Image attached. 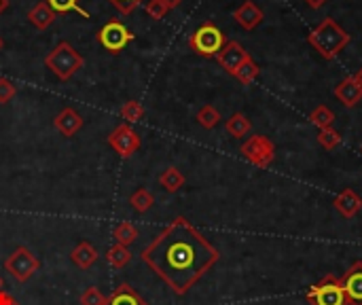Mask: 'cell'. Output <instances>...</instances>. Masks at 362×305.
Here are the masks:
<instances>
[{
	"label": "cell",
	"mask_w": 362,
	"mask_h": 305,
	"mask_svg": "<svg viewBox=\"0 0 362 305\" xmlns=\"http://www.w3.org/2000/svg\"><path fill=\"white\" fill-rule=\"evenodd\" d=\"M142 261L178 297L187 295L218 263L220 253L184 216L174 218L147 248Z\"/></svg>",
	"instance_id": "1"
},
{
	"label": "cell",
	"mask_w": 362,
	"mask_h": 305,
	"mask_svg": "<svg viewBox=\"0 0 362 305\" xmlns=\"http://www.w3.org/2000/svg\"><path fill=\"white\" fill-rule=\"evenodd\" d=\"M350 41H352V36L332 17H324L308 34V43L322 55L324 60L337 58V55L350 45Z\"/></svg>",
	"instance_id": "2"
},
{
	"label": "cell",
	"mask_w": 362,
	"mask_h": 305,
	"mask_svg": "<svg viewBox=\"0 0 362 305\" xmlns=\"http://www.w3.org/2000/svg\"><path fill=\"white\" fill-rule=\"evenodd\" d=\"M45 66L60 81H70L83 66H85V60H83V55L70 43L62 41L47 53Z\"/></svg>",
	"instance_id": "3"
},
{
	"label": "cell",
	"mask_w": 362,
	"mask_h": 305,
	"mask_svg": "<svg viewBox=\"0 0 362 305\" xmlns=\"http://www.w3.org/2000/svg\"><path fill=\"white\" fill-rule=\"evenodd\" d=\"M225 45H227V36L222 34L220 28L212 21H204L189 39V47L198 55H202V58H216Z\"/></svg>",
	"instance_id": "4"
},
{
	"label": "cell",
	"mask_w": 362,
	"mask_h": 305,
	"mask_svg": "<svg viewBox=\"0 0 362 305\" xmlns=\"http://www.w3.org/2000/svg\"><path fill=\"white\" fill-rule=\"evenodd\" d=\"M310 305H348L345 293H343V282L337 275H324V278L314 284L308 295H305Z\"/></svg>",
	"instance_id": "5"
},
{
	"label": "cell",
	"mask_w": 362,
	"mask_h": 305,
	"mask_svg": "<svg viewBox=\"0 0 362 305\" xmlns=\"http://www.w3.org/2000/svg\"><path fill=\"white\" fill-rule=\"evenodd\" d=\"M5 269L13 275L17 282H28L41 269V261L36 259V255L30 251V248L19 246L17 251H13L7 257Z\"/></svg>",
	"instance_id": "6"
},
{
	"label": "cell",
	"mask_w": 362,
	"mask_h": 305,
	"mask_svg": "<svg viewBox=\"0 0 362 305\" xmlns=\"http://www.w3.org/2000/svg\"><path fill=\"white\" fill-rule=\"evenodd\" d=\"M239 153L246 161H250L257 168H269L275 159V147L267 136H250L248 140L239 147Z\"/></svg>",
	"instance_id": "7"
},
{
	"label": "cell",
	"mask_w": 362,
	"mask_h": 305,
	"mask_svg": "<svg viewBox=\"0 0 362 305\" xmlns=\"http://www.w3.org/2000/svg\"><path fill=\"white\" fill-rule=\"evenodd\" d=\"M96 39L108 53L117 55L136 39V34H131V30H127L119 19H110L100 28V32H98Z\"/></svg>",
	"instance_id": "8"
},
{
	"label": "cell",
	"mask_w": 362,
	"mask_h": 305,
	"mask_svg": "<svg viewBox=\"0 0 362 305\" xmlns=\"http://www.w3.org/2000/svg\"><path fill=\"white\" fill-rule=\"evenodd\" d=\"M108 145L119 157L127 159L138 149H140V136H138V132L129 123H125V125H119V127H115L113 132H110Z\"/></svg>",
	"instance_id": "9"
},
{
	"label": "cell",
	"mask_w": 362,
	"mask_h": 305,
	"mask_svg": "<svg viewBox=\"0 0 362 305\" xmlns=\"http://www.w3.org/2000/svg\"><path fill=\"white\" fill-rule=\"evenodd\" d=\"M250 60V53L237 43V41H227V45L220 49V53L216 55V62L220 64V68L229 72V74H235L237 68Z\"/></svg>",
	"instance_id": "10"
},
{
	"label": "cell",
	"mask_w": 362,
	"mask_h": 305,
	"mask_svg": "<svg viewBox=\"0 0 362 305\" xmlns=\"http://www.w3.org/2000/svg\"><path fill=\"white\" fill-rule=\"evenodd\" d=\"M348 305H362V261H354L341 278Z\"/></svg>",
	"instance_id": "11"
},
{
	"label": "cell",
	"mask_w": 362,
	"mask_h": 305,
	"mask_svg": "<svg viewBox=\"0 0 362 305\" xmlns=\"http://www.w3.org/2000/svg\"><path fill=\"white\" fill-rule=\"evenodd\" d=\"M53 125L58 127V132L62 134V136H66V138H72L81 127H83V117L76 113L74 108H70V106H66V108H62L58 115H55V119H53Z\"/></svg>",
	"instance_id": "12"
},
{
	"label": "cell",
	"mask_w": 362,
	"mask_h": 305,
	"mask_svg": "<svg viewBox=\"0 0 362 305\" xmlns=\"http://www.w3.org/2000/svg\"><path fill=\"white\" fill-rule=\"evenodd\" d=\"M233 19L244 28V30H255V28L265 19L263 11L253 3V0H246L244 5H239L233 11Z\"/></svg>",
	"instance_id": "13"
},
{
	"label": "cell",
	"mask_w": 362,
	"mask_h": 305,
	"mask_svg": "<svg viewBox=\"0 0 362 305\" xmlns=\"http://www.w3.org/2000/svg\"><path fill=\"white\" fill-rule=\"evenodd\" d=\"M332 206L335 210L343 216V218H354L360 210H362V200L358 198V193L352 189H343L339 191V196L332 200Z\"/></svg>",
	"instance_id": "14"
},
{
	"label": "cell",
	"mask_w": 362,
	"mask_h": 305,
	"mask_svg": "<svg viewBox=\"0 0 362 305\" xmlns=\"http://www.w3.org/2000/svg\"><path fill=\"white\" fill-rule=\"evenodd\" d=\"M335 96L345 108H354L362 100V90L358 87V83L354 81V76H348L335 87Z\"/></svg>",
	"instance_id": "15"
},
{
	"label": "cell",
	"mask_w": 362,
	"mask_h": 305,
	"mask_svg": "<svg viewBox=\"0 0 362 305\" xmlns=\"http://www.w3.org/2000/svg\"><path fill=\"white\" fill-rule=\"evenodd\" d=\"M106 305H149L140 293H136L129 284H119L113 293H110V297H106Z\"/></svg>",
	"instance_id": "16"
},
{
	"label": "cell",
	"mask_w": 362,
	"mask_h": 305,
	"mask_svg": "<svg viewBox=\"0 0 362 305\" xmlns=\"http://www.w3.org/2000/svg\"><path fill=\"white\" fill-rule=\"evenodd\" d=\"M55 17H58V13L47 5V0H41V3L34 5L30 13H28V19H30V23L36 30H47V28L55 21Z\"/></svg>",
	"instance_id": "17"
},
{
	"label": "cell",
	"mask_w": 362,
	"mask_h": 305,
	"mask_svg": "<svg viewBox=\"0 0 362 305\" xmlns=\"http://www.w3.org/2000/svg\"><path fill=\"white\" fill-rule=\"evenodd\" d=\"M70 259L76 267L81 269H89L96 261H98V251L92 242H81L74 251L70 253Z\"/></svg>",
	"instance_id": "18"
},
{
	"label": "cell",
	"mask_w": 362,
	"mask_h": 305,
	"mask_svg": "<svg viewBox=\"0 0 362 305\" xmlns=\"http://www.w3.org/2000/svg\"><path fill=\"white\" fill-rule=\"evenodd\" d=\"M106 261H108V265L113 267V269H123V267L131 261V251H129L127 246L115 244V246H110V248H108Z\"/></svg>",
	"instance_id": "19"
},
{
	"label": "cell",
	"mask_w": 362,
	"mask_h": 305,
	"mask_svg": "<svg viewBox=\"0 0 362 305\" xmlns=\"http://www.w3.org/2000/svg\"><path fill=\"white\" fill-rule=\"evenodd\" d=\"M225 127H227L229 136H233V138H237V140H239V138H244L246 134H250V129H253V123H250V119L244 113H233L227 119Z\"/></svg>",
	"instance_id": "20"
},
{
	"label": "cell",
	"mask_w": 362,
	"mask_h": 305,
	"mask_svg": "<svg viewBox=\"0 0 362 305\" xmlns=\"http://www.w3.org/2000/svg\"><path fill=\"white\" fill-rule=\"evenodd\" d=\"M159 185L168 191V193H176L180 191V187L184 185V176L178 168H174V165H170L168 170H163L159 174Z\"/></svg>",
	"instance_id": "21"
},
{
	"label": "cell",
	"mask_w": 362,
	"mask_h": 305,
	"mask_svg": "<svg viewBox=\"0 0 362 305\" xmlns=\"http://www.w3.org/2000/svg\"><path fill=\"white\" fill-rule=\"evenodd\" d=\"M153 204H155V198H153V193L149 189H138L136 193H131V198H129V206L140 214L151 210Z\"/></svg>",
	"instance_id": "22"
},
{
	"label": "cell",
	"mask_w": 362,
	"mask_h": 305,
	"mask_svg": "<svg viewBox=\"0 0 362 305\" xmlns=\"http://www.w3.org/2000/svg\"><path fill=\"white\" fill-rule=\"evenodd\" d=\"M259 72H261V68H259V64L250 58V60H246L239 68H237V72L233 74L239 83H244V85H253V83L257 81V76H259Z\"/></svg>",
	"instance_id": "23"
},
{
	"label": "cell",
	"mask_w": 362,
	"mask_h": 305,
	"mask_svg": "<svg viewBox=\"0 0 362 305\" xmlns=\"http://www.w3.org/2000/svg\"><path fill=\"white\" fill-rule=\"evenodd\" d=\"M310 121H312L318 129H326V127H332V121H335V113H332V110H330L328 106L320 104V106L314 108V113L310 115Z\"/></svg>",
	"instance_id": "24"
},
{
	"label": "cell",
	"mask_w": 362,
	"mask_h": 305,
	"mask_svg": "<svg viewBox=\"0 0 362 305\" xmlns=\"http://www.w3.org/2000/svg\"><path fill=\"white\" fill-rule=\"evenodd\" d=\"M121 117L127 121V123H138L145 119V106L138 102V100H127L123 106H121Z\"/></svg>",
	"instance_id": "25"
},
{
	"label": "cell",
	"mask_w": 362,
	"mask_h": 305,
	"mask_svg": "<svg viewBox=\"0 0 362 305\" xmlns=\"http://www.w3.org/2000/svg\"><path fill=\"white\" fill-rule=\"evenodd\" d=\"M47 5L55 11V13H70V11H76L81 17H85L89 19V13L85 9H81L78 7V0H47Z\"/></svg>",
	"instance_id": "26"
},
{
	"label": "cell",
	"mask_w": 362,
	"mask_h": 305,
	"mask_svg": "<svg viewBox=\"0 0 362 305\" xmlns=\"http://www.w3.org/2000/svg\"><path fill=\"white\" fill-rule=\"evenodd\" d=\"M198 123L206 129H214L220 123V113L212 104H206L198 110Z\"/></svg>",
	"instance_id": "27"
},
{
	"label": "cell",
	"mask_w": 362,
	"mask_h": 305,
	"mask_svg": "<svg viewBox=\"0 0 362 305\" xmlns=\"http://www.w3.org/2000/svg\"><path fill=\"white\" fill-rule=\"evenodd\" d=\"M113 238H115V244L129 246L131 242H136V238H138V229H136L131 223H121V225L115 227Z\"/></svg>",
	"instance_id": "28"
},
{
	"label": "cell",
	"mask_w": 362,
	"mask_h": 305,
	"mask_svg": "<svg viewBox=\"0 0 362 305\" xmlns=\"http://www.w3.org/2000/svg\"><path fill=\"white\" fill-rule=\"evenodd\" d=\"M318 143H320L326 151H335V149L341 145V134L335 132L332 127L320 129V132H318Z\"/></svg>",
	"instance_id": "29"
},
{
	"label": "cell",
	"mask_w": 362,
	"mask_h": 305,
	"mask_svg": "<svg viewBox=\"0 0 362 305\" xmlns=\"http://www.w3.org/2000/svg\"><path fill=\"white\" fill-rule=\"evenodd\" d=\"M17 94V85L7 78V76H0V104H7L13 100V96Z\"/></svg>",
	"instance_id": "30"
},
{
	"label": "cell",
	"mask_w": 362,
	"mask_h": 305,
	"mask_svg": "<svg viewBox=\"0 0 362 305\" xmlns=\"http://www.w3.org/2000/svg\"><path fill=\"white\" fill-rule=\"evenodd\" d=\"M147 13H149V17H153V19H163L165 15L170 13V9H168V5L163 3V0H147Z\"/></svg>",
	"instance_id": "31"
},
{
	"label": "cell",
	"mask_w": 362,
	"mask_h": 305,
	"mask_svg": "<svg viewBox=\"0 0 362 305\" xmlns=\"http://www.w3.org/2000/svg\"><path fill=\"white\" fill-rule=\"evenodd\" d=\"M81 305H106V297L100 293V288L89 286L85 293L81 295Z\"/></svg>",
	"instance_id": "32"
},
{
	"label": "cell",
	"mask_w": 362,
	"mask_h": 305,
	"mask_svg": "<svg viewBox=\"0 0 362 305\" xmlns=\"http://www.w3.org/2000/svg\"><path fill=\"white\" fill-rule=\"evenodd\" d=\"M110 5H113L121 15H129V13H134L138 7H140L145 0H108Z\"/></svg>",
	"instance_id": "33"
},
{
	"label": "cell",
	"mask_w": 362,
	"mask_h": 305,
	"mask_svg": "<svg viewBox=\"0 0 362 305\" xmlns=\"http://www.w3.org/2000/svg\"><path fill=\"white\" fill-rule=\"evenodd\" d=\"M0 305H19V301H17L13 295H9V293H5V291H0Z\"/></svg>",
	"instance_id": "34"
},
{
	"label": "cell",
	"mask_w": 362,
	"mask_h": 305,
	"mask_svg": "<svg viewBox=\"0 0 362 305\" xmlns=\"http://www.w3.org/2000/svg\"><path fill=\"white\" fill-rule=\"evenodd\" d=\"M305 3H308L312 9H322V7L328 3V0H305Z\"/></svg>",
	"instance_id": "35"
},
{
	"label": "cell",
	"mask_w": 362,
	"mask_h": 305,
	"mask_svg": "<svg viewBox=\"0 0 362 305\" xmlns=\"http://www.w3.org/2000/svg\"><path fill=\"white\" fill-rule=\"evenodd\" d=\"M165 5H168V9L172 11V9H176V7H180L182 5V0H163Z\"/></svg>",
	"instance_id": "36"
},
{
	"label": "cell",
	"mask_w": 362,
	"mask_h": 305,
	"mask_svg": "<svg viewBox=\"0 0 362 305\" xmlns=\"http://www.w3.org/2000/svg\"><path fill=\"white\" fill-rule=\"evenodd\" d=\"M354 81L358 83V87L362 90V68H360V70H358V72L354 74Z\"/></svg>",
	"instance_id": "37"
},
{
	"label": "cell",
	"mask_w": 362,
	"mask_h": 305,
	"mask_svg": "<svg viewBox=\"0 0 362 305\" xmlns=\"http://www.w3.org/2000/svg\"><path fill=\"white\" fill-rule=\"evenodd\" d=\"M9 7V0H0V13H5Z\"/></svg>",
	"instance_id": "38"
},
{
	"label": "cell",
	"mask_w": 362,
	"mask_h": 305,
	"mask_svg": "<svg viewBox=\"0 0 362 305\" xmlns=\"http://www.w3.org/2000/svg\"><path fill=\"white\" fill-rule=\"evenodd\" d=\"M3 47H5V41H3V36H0V51H3Z\"/></svg>",
	"instance_id": "39"
},
{
	"label": "cell",
	"mask_w": 362,
	"mask_h": 305,
	"mask_svg": "<svg viewBox=\"0 0 362 305\" xmlns=\"http://www.w3.org/2000/svg\"><path fill=\"white\" fill-rule=\"evenodd\" d=\"M3 286H5V280H3V278H0V291H3Z\"/></svg>",
	"instance_id": "40"
},
{
	"label": "cell",
	"mask_w": 362,
	"mask_h": 305,
	"mask_svg": "<svg viewBox=\"0 0 362 305\" xmlns=\"http://www.w3.org/2000/svg\"><path fill=\"white\" fill-rule=\"evenodd\" d=\"M360 153H362V147H360Z\"/></svg>",
	"instance_id": "41"
}]
</instances>
